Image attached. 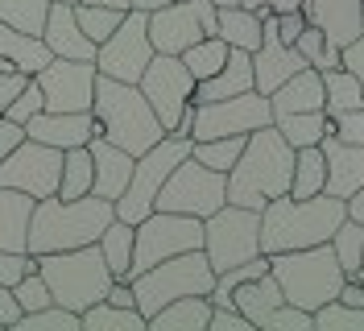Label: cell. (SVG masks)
Returning <instances> with one entry per match:
<instances>
[{
    "mask_svg": "<svg viewBox=\"0 0 364 331\" xmlns=\"http://www.w3.org/2000/svg\"><path fill=\"white\" fill-rule=\"evenodd\" d=\"M63 4H79V0H63Z\"/></svg>",
    "mask_w": 364,
    "mask_h": 331,
    "instance_id": "91938a15",
    "label": "cell"
},
{
    "mask_svg": "<svg viewBox=\"0 0 364 331\" xmlns=\"http://www.w3.org/2000/svg\"><path fill=\"white\" fill-rule=\"evenodd\" d=\"M13 298L21 303V315L25 310H38V307H50V290H46L42 273H38V269L21 273V278L13 282Z\"/></svg>",
    "mask_w": 364,
    "mask_h": 331,
    "instance_id": "f6af8a7d",
    "label": "cell"
},
{
    "mask_svg": "<svg viewBox=\"0 0 364 331\" xmlns=\"http://www.w3.org/2000/svg\"><path fill=\"white\" fill-rule=\"evenodd\" d=\"M302 17L331 46H348L364 29V0H302Z\"/></svg>",
    "mask_w": 364,
    "mask_h": 331,
    "instance_id": "7402d4cb",
    "label": "cell"
},
{
    "mask_svg": "<svg viewBox=\"0 0 364 331\" xmlns=\"http://www.w3.org/2000/svg\"><path fill=\"white\" fill-rule=\"evenodd\" d=\"M323 178H327V166H323V149L318 145H302L294 149V174H290V199H311L323 191Z\"/></svg>",
    "mask_w": 364,
    "mask_h": 331,
    "instance_id": "836d02e7",
    "label": "cell"
},
{
    "mask_svg": "<svg viewBox=\"0 0 364 331\" xmlns=\"http://www.w3.org/2000/svg\"><path fill=\"white\" fill-rule=\"evenodd\" d=\"M42 108H46V104H42V88H38V83H33V75H29V83L17 91V100L4 108V116H9V120H17V125H25L29 116H38Z\"/></svg>",
    "mask_w": 364,
    "mask_h": 331,
    "instance_id": "bcb514c9",
    "label": "cell"
},
{
    "mask_svg": "<svg viewBox=\"0 0 364 331\" xmlns=\"http://www.w3.org/2000/svg\"><path fill=\"white\" fill-rule=\"evenodd\" d=\"M13 331H79V315L58 307V303H50V307L25 310L21 319L13 323Z\"/></svg>",
    "mask_w": 364,
    "mask_h": 331,
    "instance_id": "ee69618b",
    "label": "cell"
},
{
    "mask_svg": "<svg viewBox=\"0 0 364 331\" xmlns=\"http://www.w3.org/2000/svg\"><path fill=\"white\" fill-rule=\"evenodd\" d=\"M58 174H63V149L25 137L13 154L0 157V186L9 191H25L29 199H46L58 191Z\"/></svg>",
    "mask_w": 364,
    "mask_h": 331,
    "instance_id": "5bb4252c",
    "label": "cell"
},
{
    "mask_svg": "<svg viewBox=\"0 0 364 331\" xmlns=\"http://www.w3.org/2000/svg\"><path fill=\"white\" fill-rule=\"evenodd\" d=\"M186 248H203V220L199 216H182V211H149L145 220L133 224V261H129V278L141 269L178 257Z\"/></svg>",
    "mask_w": 364,
    "mask_h": 331,
    "instance_id": "9c48e42d",
    "label": "cell"
},
{
    "mask_svg": "<svg viewBox=\"0 0 364 331\" xmlns=\"http://www.w3.org/2000/svg\"><path fill=\"white\" fill-rule=\"evenodd\" d=\"M331 132L348 141V145H364V104L360 108H348V112H336L331 116Z\"/></svg>",
    "mask_w": 364,
    "mask_h": 331,
    "instance_id": "7dc6e473",
    "label": "cell"
},
{
    "mask_svg": "<svg viewBox=\"0 0 364 331\" xmlns=\"http://www.w3.org/2000/svg\"><path fill=\"white\" fill-rule=\"evenodd\" d=\"M228 195H224V174L220 170H211L203 162H195V157L186 154L170 170V178L161 182L158 199H154V207L158 211H182V216H199L207 220L215 207H224Z\"/></svg>",
    "mask_w": 364,
    "mask_h": 331,
    "instance_id": "8fae6325",
    "label": "cell"
},
{
    "mask_svg": "<svg viewBox=\"0 0 364 331\" xmlns=\"http://www.w3.org/2000/svg\"><path fill=\"white\" fill-rule=\"evenodd\" d=\"M100 253H104V265L112 269V278H124L129 282V261H133V224L112 220L104 232H100Z\"/></svg>",
    "mask_w": 364,
    "mask_h": 331,
    "instance_id": "e575fe53",
    "label": "cell"
},
{
    "mask_svg": "<svg viewBox=\"0 0 364 331\" xmlns=\"http://www.w3.org/2000/svg\"><path fill=\"white\" fill-rule=\"evenodd\" d=\"M0 58L13 63L21 75H38L54 54L46 50V42L38 33H21V29H13V25L0 21Z\"/></svg>",
    "mask_w": 364,
    "mask_h": 331,
    "instance_id": "f546056e",
    "label": "cell"
},
{
    "mask_svg": "<svg viewBox=\"0 0 364 331\" xmlns=\"http://www.w3.org/2000/svg\"><path fill=\"white\" fill-rule=\"evenodd\" d=\"M273 125V108L269 95L261 91H240V95H228V100H207L195 104V129L191 141H211V137H249L252 129H265Z\"/></svg>",
    "mask_w": 364,
    "mask_h": 331,
    "instance_id": "7c38bea8",
    "label": "cell"
},
{
    "mask_svg": "<svg viewBox=\"0 0 364 331\" xmlns=\"http://www.w3.org/2000/svg\"><path fill=\"white\" fill-rule=\"evenodd\" d=\"M87 154H91V195L100 199H120L133 174V154L112 145L104 132H91L87 137Z\"/></svg>",
    "mask_w": 364,
    "mask_h": 331,
    "instance_id": "44dd1931",
    "label": "cell"
},
{
    "mask_svg": "<svg viewBox=\"0 0 364 331\" xmlns=\"http://www.w3.org/2000/svg\"><path fill=\"white\" fill-rule=\"evenodd\" d=\"M17 319H21V303L13 298V286L0 282V327H13Z\"/></svg>",
    "mask_w": 364,
    "mask_h": 331,
    "instance_id": "f5cc1de1",
    "label": "cell"
},
{
    "mask_svg": "<svg viewBox=\"0 0 364 331\" xmlns=\"http://www.w3.org/2000/svg\"><path fill=\"white\" fill-rule=\"evenodd\" d=\"M318 149H323V166H327L323 191L336 195V199L356 195L364 186V145H348L336 132H323L318 137Z\"/></svg>",
    "mask_w": 364,
    "mask_h": 331,
    "instance_id": "ffe728a7",
    "label": "cell"
},
{
    "mask_svg": "<svg viewBox=\"0 0 364 331\" xmlns=\"http://www.w3.org/2000/svg\"><path fill=\"white\" fill-rule=\"evenodd\" d=\"M348 207L343 199L318 191L311 199L277 195L261 207V253H286V248H311L331 241V232L343 224Z\"/></svg>",
    "mask_w": 364,
    "mask_h": 331,
    "instance_id": "3957f363",
    "label": "cell"
},
{
    "mask_svg": "<svg viewBox=\"0 0 364 331\" xmlns=\"http://www.w3.org/2000/svg\"><path fill=\"white\" fill-rule=\"evenodd\" d=\"M42 42L54 58H87V63H95V42L79 29L75 4L50 0V13H46V25H42Z\"/></svg>",
    "mask_w": 364,
    "mask_h": 331,
    "instance_id": "603a6c76",
    "label": "cell"
},
{
    "mask_svg": "<svg viewBox=\"0 0 364 331\" xmlns=\"http://www.w3.org/2000/svg\"><path fill=\"white\" fill-rule=\"evenodd\" d=\"M149 58H154L149 13H136V9H129L124 21L95 46V70L108 75V79H120V83H136Z\"/></svg>",
    "mask_w": 364,
    "mask_h": 331,
    "instance_id": "4fadbf2b",
    "label": "cell"
},
{
    "mask_svg": "<svg viewBox=\"0 0 364 331\" xmlns=\"http://www.w3.org/2000/svg\"><path fill=\"white\" fill-rule=\"evenodd\" d=\"M343 207H348V220L364 224V186L356 191V195H348V199H343Z\"/></svg>",
    "mask_w": 364,
    "mask_h": 331,
    "instance_id": "11a10c76",
    "label": "cell"
},
{
    "mask_svg": "<svg viewBox=\"0 0 364 331\" xmlns=\"http://www.w3.org/2000/svg\"><path fill=\"white\" fill-rule=\"evenodd\" d=\"M42 88L46 112H91V88H95V63L87 58H50L33 75Z\"/></svg>",
    "mask_w": 364,
    "mask_h": 331,
    "instance_id": "ac0fdd59",
    "label": "cell"
},
{
    "mask_svg": "<svg viewBox=\"0 0 364 331\" xmlns=\"http://www.w3.org/2000/svg\"><path fill=\"white\" fill-rule=\"evenodd\" d=\"M269 108L273 116H290V112H315L323 108V75L315 66H302L294 70L286 83H277L269 91Z\"/></svg>",
    "mask_w": 364,
    "mask_h": 331,
    "instance_id": "484cf974",
    "label": "cell"
},
{
    "mask_svg": "<svg viewBox=\"0 0 364 331\" xmlns=\"http://www.w3.org/2000/svg\"><path fill=\"white\" fill-rule=\"evenodd\" d=\"M178 58H182V66L191 70V79L199 83V79L215 75V70L224 66V58H228V42L220 38V33H207V38H199L195 46H186Z\"/></svg>",
    "mask_w": 364,
    "mask_h": 331,
    "instance_id": "74e56055",
    "label": "cell"
},
{
    "mask_svg": "<svg viewBox=\"0 0 364 331\" xmlns=\"http://www.w3.org/2000/svg\"><path fill=\"white\" fill-rule=\"evenodd\" d=\"M331 253H336V261H340L343 278H360V265H364V224L348 220L343 216V224L331 232Z\"/></svg>",
    "mask_w": 364,
    "mask_h": 331,
    "instance_id": "d590c367",
    "label": "cell"
},
{
    "mask_svg": "<svg viewBox=\"0 0 364 331\" xmlns=\"http://www.w3.org/2000/svg\"><path fill=\"white\" fill-rule=\"evenodd\" d=\"M46 13H50V0H0V21L21 29V33H38L42 38Z\"/></svg>",
    "mask_w": 364,
    "mask_h": 331,
    "instance_id": "b9f144b4",
    "label": "cell"
},
{
    "mask_svg": "<svg viewBox=\"0 0 364 331\" xmlns=\"http://www.w3.org/2000/svg\"><path fill=\"white\" fill-rule=\"evenodd\" d=\"M136 88L149 100V108L158 112L161 129L170 132L174 120H178V112L186 108L191 95H195V79H191V70L182 66L178 54H158V50H154V58L145 63L141 79H136Z\"/></svg>",
    "mask_w": 364,
    "mask_h": 331,
    "instance_id": "2e32d148",
    "label": "cell"
},
{
    "mask_svg": "<svg viewBox=\"0 0 364 331\" xmlns=\"http://www.w3.org/2000/svg\"><path fill=\"white\" fill-rule=\"evenodd\" d=\"M360 282H364V278H360Z\"/></svg>",
    "mask_w": 364,
    "mask_h": 331,
    "instance_id": "94428289",
    "label": "cell"
},
{
    "mask_svg": "<svg viewBox=\"0 0 364 331\" xmlns=\"http://www.w3.org/2000/svg\"><path fill=\"white\" fill-rule=\"evenodd\" d=\"M323 75V112L336 116V112H348V108H360L364 104V91L356 83L352 70L343 66H331V70H318Z\"/></svg>",
    "mask_w": 364,
    "mask_h": 331,
    "instance_id": "d6a6232c",
    "label": "cell"
},
{
    "mask_svg": "<svg viewBox=\"0 0 364 331\" xmlns=\"http://www.w3.org/2000/svg\"><path fill=\"white\" fill-rule=\"evenodd\" d=\"M294 50L306 58V66H315V70L340 66V46H331L327 38H323V29H315V25H302V29H298Z\"/></svg>",
    "mask_w": 364,
    "mask_h": 331,
    "instance_id": "60d3db41",
    "label": "cell"
},
{
    "mask_svg": "<svg viewBox=\"0 0 364 331\" xmlns=\"http://www.w3.org/2000/svg\"><path fill=\"white\" fill-rule=\"evenodd\" d=\"M25 83H29V75H21L13 63L0 58V116H4V108H9L13 100H17V91H21Z\"/></svg>",
    "mask_w": 364,
    "mask_h": 331,
    "instance_id": "c3c4849f",
    "label": "cell"
},
{
    "mask_svg": "<svg viewBox=\"0 0 364 331\" xmlns=\"http://www.w3.org/2000/svg\"><path fill=\"white\" fill-rule=\"evenodd\" d=\"M91 116L95 129L104 132L112 145L129 149V154H145L149 145H158L166 129H161L158 112L149 108V100L141 95L136 83H120L95 70V88H91Z\"/></svg>",
    "mask_w": 364,
    "mask_h": 331,
    "instance_id": "277c9868",
    "label": "cell"
},
{
    "mask_svg": "<svg viewBox=\"0 0 364 331\" xmlns=\"http://www.w3.org/2000/svg\"><path fill=\"white\" fill-rule=\"evenodd\" d=\"M240 91H252V54L249 50H236L228 46V58L215 75H207L195 83V104H207V100H228V95H240Z\"/></svg>",
    "mask_w": 364,
    "mask_h": 331,
    "instance_id": "d4e9b609",
    "label": "cell"
},
{
    "mask_svg": "<svg viewBox=\"0 0 364 331\" xmlns=\"http://www.w3.org/2000/svg\"><path fill=\"white\" fill-rule=\"evenodd\" d=\"M240 149H245V137H240V132H236V137L191 141V157H195V162H203V166H211V170H220V174H228V166L240 157Z\"/></svg>",
    "mask_w": 364,
    "mask_h": 331,
    "instance_id": "ab89813d",
    "label": "cell"
},
{
    "mask_svg": "<svg viewBox=\"0 0 364 331\" xmlns=\"http://www.w3.org/2000/svg\"><path fill=\"white\" fill-rule=\"evenodd\" d=\"M95 4H112V9H129V0H95Z\"/></svg>",
    "mask_w": 364,
    "mask_h": 331,
    "instance_id": "6f0895ef",
    "label": "cell"
},
{
    "mask_svg": "<svg viewBox=\"0 0 364 331\" xmlns=\"http://www.w3.org/2000/svg\"><path fill=\"white\" fill-rule=\"evenodd\" d=\"M261 17L265 9H245V4H220L215 9V33L236 50H257L261 46Z\"/></svg>",
    "mask_w": 364,
    "mask_h": 331,
    "instance_id": "83f0119b",
    "label": "cell"
},
{
    "mask_svg": "<svg viewBox=\"0 0 364 331\" xmlns=\"http://www.w3.org/2000/svg\"><path fill=\"white\" fill-rule=\"evenodd\" d=\"M79 331H145V315L136 307H116L100 298L79 315Z\"/></svg>",
    "mask_w": 364,
    "mask_h": 331,
    "instance_id": "4dcf8cb0",
    "label": "cell"
},
{
    "mask_svg": "<svg viewBox=\"0 0 364 331\" xmlns=\"http://www.w3.org/2000/svg\"><path fill=\"white\" fill-rule=\"evenodd\" d=\"M21 141H25V125L9 120V116H0V157L13 154V149H17Z\"/></svg>",
    "mask_w": 364,
    "mask_h": 331,
    "instance_id": "816d5d0a",
    "label": "cell"
},
{
    "mask_svg": "<svg viewBox=\"0 0 364 331\" xmlns=\"http://www.w3.org/2000/svg\"><path fill=\"white\" fill-rule=\"evenodd\" d=\"M340 66L356 75V83H360V91H364V29L348 46H340Z\"/></svg>",
    "mask_w": 364,
    "mask_h": 331,
    "instance_id": "f907efd6",
    "label": "cell"
},
{
    "mask_svg": "<svg viewBox=\"0 0 364 331\" xmlns=\"http://www.w3.org/2000/svg\"><path fill=\"white\" fill-rule=\"evenodd\" d=\"M245 9H269V13H294L302 9V0H240Z\"/></svg>",
    "mask_w": 364,
    "mask_h": 331,
    "instance_id": "db71d44e",
    "label": "cell"
},
{
    "mask_svg": "<svg viewBox=\"0 0 364 331\" xmlns=\"http://www.w3.org/2000/svg\"><path fill=\"white\" fill-rule=\"evenodd\" d=\"M211 282H215V269L207 261L203 248H186L178 257H166V261L141 269L136 278H129L133 286V307L149 319L158 315L166 303L174 298H186V294H211Z\"/></svg>",
    "mask_w": 364,
    "mask_h": 331,
    "instance_id": "52a82bcc",
    "label": "cell"
},
{
    "mask_svg": "<svg viewBox=\"0 0 364 331\" xmlns=\"http://www.w3.org/2000/svg\"><path fill=\"white\" fill-rule=\"evenodd\" d=\"M161 4H170V0H129V9H136V13H154Z\"/></svg>",
    "mask_w": 364,
    "mask_h": 331,
    "instance_id": "9f6ffc18",
    "label": "cell"
},
{
    "mask_svg": "<svg viewBox=\"0 0 364 331\" xmlns=\"http://www.w3.org/2000/svg\"><path fill=\"white\" fill-rule=\"evenodd\" d=\"M29 211H33V199L25 195V191L0 186V248L4 253H25Z\"/></svg>",
    "mask_w": 364,
    "mask_h": 331,
    "instance_id": "f1b7e54d",
    "label": "cell"
},
{
    "mask_svg": "<svg viewBox=\"0 0 364 331\" xmlns=\"http://www.w3.org/2000/svg\"><path fill=\"white\" fill-rule=\"evenodd\" d=\"M269 278L277 282L282 298L290 307L315 315L323 303L340 298L343 269L331 253V244H311V248H286V253H269Z\"/></svg>",
    "mask_w": 364,
    "mask_h": 331,
    "instance_id": "5b68a950",
    "label": "cell"
},
{
    "mask_svg": "<svg viewBox=\"0 0 364 331\" xmlns=\"http://www.w3.org/2000/svg\"><path fill=\"white\" fill-rule=\"evenodd\" d=\"M112 220H116L112 199H100V195H79V199L46 195V199H33L25 253L38 257V253H63V248L95 244L100 232H104Z\"/></svg>",
    "mask_w": 364,
    "mask_h": 331,
    "instance_id": "7a4b0ae2",
    "label": "cell"
},
{
    "mask_svg": "<svg viewBox=\"0 0 364 331\" xmlns=\"http://www.w3.org/2000/svg\"><path fill=\"white\" fill-rule=\"evenodd\" d=\"M186 154H191V137H174V132H166L158 145H149L145 154H136L129 186H124V195L112 203L116 220H124V224L145 220V216L154 211V199H158L161 182L170 178V170H174Z\"/></svg>",
    "mask_w": 364,
    "mask_h": 331,
    "instance_id": "ba28073f",
    "label": "cell"
},
{
    "mask_svg": "<svg viewBox=\"0 0 364 331\" xmlns=\"http://www.w3.org/2000/svg\"><path fill=\"white\" fill-rule=\"evenodd\" d=\"M33 269L42 273L50 303L83 315L91 303H100L108 286H112V269L104 265L100 244H79V248H63V253H38Z\"/></svg>",
    "mask_w": 364,
    "mask_h": 331,
    "instance_id": "8992f818",
    "label": "cell"
},
{
    "mask_svg": "<svg viewBox=\"0 0 364 331\" xmlns=\"http://www.w3.org/2000/svg\"><path fill=\"white\" fill-rule=\"evenodd\" d=\"M290 174H294V145L273 125H265V129H252L245 137L240 157L228 166L224 174V195L228 203L261 211L269 199L290 191Z\"/></svg>",
    "mask_w": 364,
    "mask_h": 331,
    "instance_id": "6da1fadb",
    "label": "cell"
},
{
    "mask_svg": "<svg viewBox=\"0 0 364 331\" xmlns=\"http://www.w3.org/2000/svg\"><path fill=\"white\" fill-rule=\"evenodd\" d=\"M124 13H129V9L95 4V0H79V4H75V21H79V29H83V33H87L95 46H100V42H104V38L116 29V25L124 21Z\"/></svg>",
    "mask_w": 364,
    "mask_h": 331,
    "instance_id": "f35d334b",
    "label": "cell"
},
{
    "mask_svg": "<svg viewBox=\"0 0 364 331\" xmlns=\"http://www.w3.org/2000/svg\"><path fill=\"white\" fill-rule=\"evenodd\" d=\"M311 331H364V307H348L331 298L311 315Z\"/></svg>",
    "mask_w": 364,
    "mask_h": 331,
    "instance_id": "7bdbcfd3",
    "label": "cell"
},
{
    "mask_svg": "<svg viewBox=\"0 0 364 331\" xmlns=\"http://www.w3.org/2000/svg\"><path fill=\"white\" fill-rule=\"evenodd\" d=\"M203 253L215 273L228 269V265L252 261L261 253V211L240 207V203L215 207L203 220Z\"/></svg>",
    "mask_w": 364,
    "mask_h": 331,
    "instance_id": "30bf717a",
    "label": "cell"
},
{
    "mask_svg": "<svg viewBox=\"0 0 364 331\" xmlns=\"http://www.w3.org/2000/svg\"><path fill=\"white\" fill-rule=\"evenodd\" d=\"M232 307L240 310L257 331H311V315L290 307L269 273H261L252 282H240L232 290Z\"/></svg>",
    "mask_w": 364,
    "mask_h": 331,
    "instance_id": "e0dca14e",
    "label": "cell"
},
{
    "mask_svg": "<svg viewBox=\"0 0 364 331\" xmlns=\"http://www.w3.org/2000/svg\"><path fill=\"white\" fill-rule=\"evenodd\" d=\"M302 66H306V58L290 42H282L277 21H273V13L265 9V17H261V46L252 50V88L261 91V95H269L277 83H286Z\"/></svg>",
    "mask_w": 364,
    "mask_h": 331,
    "instance_id": "d6986e66",
    "label": "cell"
},
{
    "mask_svg": "<svg viewBox=\"0 0 364 331\" xmlns=\"http://www.w3.org/2000/svg\"><path fill=\"white\" fill-rule=\"evenodd\" d=\"M215 33V4L211 0H170L149 13V42L158 54H182L186 46Z\"/></svg>",
    "mask_w": 364,
    "mask_h": 331,
    "instance_id": "9a60e30c",
    "label": "cell"
},
{
    "mask_svg": "<svg viewBox=\"0 0 364 331\" xmlns=\"http://www.w3.org/2000/svg\"><path fill=\"white\" fill-rule=\"evenodd\" d=\"M273 129L282 132L294 149H302V145H318V137L323 132H331V116L323 108L315 112H290V116H273Z\"/></svg>",
    "mask_w": 364,
    "mask_h": 331,
    "instance_id": "1f68e13d",
    "label": "cell"
},
{
    "mask_svg": "<svg viewBox=\"0 0 364 331\" xmlns=\"http://www.w3.org/2000/svg\"><path fill=\"white\" fill-rule=\"evenodd\" d=\"M95 129V116L91 112H38L25 120V137L33 141H46L54 149H70V145H87V137Z\"/></svg>",
    "mask_w": 364,
    "mask_h": 331,
    "instance_id": "cb8c5ba5",
    "label": "cell"
},
{
    "mask_svg": "<svg viewBox=\"0 0 364 331\" xmlns=\"http://www.w3.org/2000/svg\"><path fill=\"white\" fill-rule=\"evenodd\" d=\"M58 199H79L91 195V154L87 145H70L63 149V174H58Z\"/></svg>",
    "mask_w": 364,
    "mask_h": 331,
    "instance_id": "8d00e7d4",
    "label": "cell"
},
{
    "mask_svg": "<svg viewBox=\"0 0 364 331\" xmlns=\"http://www.w3.org/2000/svg\"><path fill=\"white\" fill-rule=\"evenodd\" d=\"M207 319H211L207 294H186V298L166 303L158 315H149L145 331H207Z\"/></svg>",
    "mask_w": 364,
    "mask_h": 331,
    "instance_id": "4316f807",
    "label": "cell"
},
{
    "mask_svg": "<svg viewBox=\"0 0 364 331\" xmlns=\"http://www.w3.org/2000/svg\"><path fill=\"white\" fill-rule=\"evenodd\" d=\"M207 331H257L240 315L236 307H211V319H207Z\"/></svg>",
    "mask_w": 364,
    "mask_h": 331,
    "instance_id": "681fc988",
    "label": "cell"
},
{
    "mask_svg": "<svg viewBox=\"0 0 364 331\" xmlns=\"http://www.w3.org/2000/svg\"><path fill=\"white\" fill-rule=\"evenodd\" d=\"M211 4H215V9H220V4H240V0H211Z\"/></svg>",
    "mask_w": 364,
    "mask_h": 331,
    "instance_id": "680465c9",
    "label": "cell"
}]
</instances>
